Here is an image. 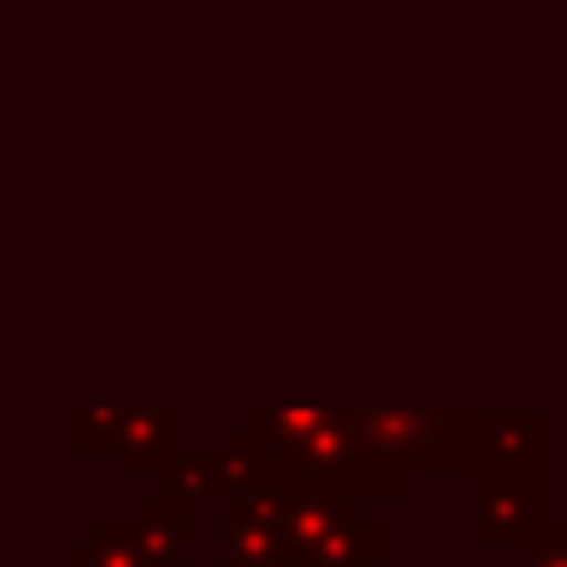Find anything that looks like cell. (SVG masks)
Returning a JSON list of instances; mask_svg holds the SVG:
<instances>
[{"label": "cell", "mask_w": 567, "mask_h": 567, "mask_svg": "<svg viewBox=\"0 0 567 567\" xmlns=\"http://www.w3.org/2000/svg\"><path fill=\"white\" fill-rule=\"evenodd\" d=\"M478 567H498V563H478Z\"/></svg>", "instance_id": "7c38bea8"}, {"label": "cell", "mask_w": 567, "mask_h": 567, "mask_svg": "<svg viewBox=\"0 0 567 567\" xmlns=\"http://www.w3.org/2000/svg\"><path fill=\"white\" fill-rule=\"evenodd\" d=\"M65 567H155L140 553L130 518H95L85 543H70Z\"/></svg>", "instance_id": "9c48e42d"}, {"label": "cell", "mask_w": 567, "mask_h": 567, "mask_svg": "<svg viewBox=\"0 0 567 567\" xmlns=\"http://www.w3.org/2000/svg\"><path fill=\"white\" fill-rule=\"evenodd\" d=\"M523 567H567V518L543 523L528 543H523Z\"/></svg>", "instance_id": "8fae6325"}, {"label": "cell", "mask_w": 567, "mask_h": 567, "mask_svg": "<svg viewBox=\"0 0 567 567\" xmlns=\"http://www.w3.org/2000/svg\"><path fill=\"white\" fill-rule=\"evenodd\" d=\"M349 423L373 473L389 478L478 473L483 409H349Z\"/></svg>", "instance_id": "6da1fadb"}, {"label": "cell", "mask_w": 567, "mask_h": 567, "mask_svg": "<svg viewBox=\"0 0 567 567\" xmlns=\"http://www.w3.org/2000/svg\"><path fill=\"white\" fill-rule=\"evenodd\" d=\"M543 439H548V413L538 403H483L478 473H493V478H543Z\"/></svg>", "instance_id": "3957f363"}, {"label": "cell", "mask_w": 567, "mask_h": 567, "mask_svg": "<svg viewBox=\"0 0 567 567\" xmlns=\"http://www.w3.org/2000/svg\"><path fill=\"white\" fill-rule=\"evenodd\" d=\"M185 413L175 403H125L110 463L125 478H165L185 458Z\"/></svg>", "instance_id": "277c9868"}, {"label": "cell", "mask_w": 567, "mask_h": 567, "mask_svg": "<svg viewBox=\"0 0 567 567\" xmlns=\"http://www.w3.org/2000/svg\"><path fill=\"white\" fill-rule=\"evenodd\" d=\"M159 488L185 498V503H199V508H209V503L225 508V503H235L239 493L255 488V468H249L245 453L225 443V449H215V453H185V458L159 478Z\"/></svg>", "instance_id": "ba28073f"}, {"label": "cell", "mask_w": 567, "mask_h": 567, "mask_svg": "<svg viewBox=\"0 0 567 567\" xmlns=\"http://www.w3.org/2000/svg\"><path fill=\"white\" fill-rule=\"evenodd\" d=\"M543 478H493L478 473L473 478V538L483 548H503V543H528L543 528Z\"/></svg>", "instance_id": "5b68a950"}, {"label": "cell", "mask_w": 567, "mask_h": 567, "mask_svg": "<svg viewBox=\"0 0 567 567\" xmlns=\"http://www.w3.org/2000/svg\"><path fill=\"white\" fill-rule=\"evenodd\" d=\"M130 533H135L140 553L155 567H179L189 558V548L205 543V508L155 488V493H145V498H135Z\"/></svg>", "instance_id": "8992f818"}, {"label": "cell", "mask_w": 567, "mask_h": 567, "mask_svg": "<svg viewBox=\"0 0 567 567\" xmlns=\"http://www.w3.org/2000/svg\"><path fill=\"white\" fill-rule=\"evenodd\" d=\"M120 429V403H75L65 413V443L70 453H110Z\"/></svg>", "instance_id": "30bf717a"}, {"label": "cell", "mask_w": 567, "mask_h": 567, "mask_svg": "<svg viewBox=\"0 0 567 567\" xmlns=\"http://www.w3.org/2000/svg\"><path fill=\"white\" fill-rule=\"evenodd\" d=\"M284 493L249 488L225 503V567H279Z\"/></svg>", "instance_id": "52a82bcc"}, {"label": "cell", "mask_w": 567, "mask_h": 567, "mask_svg": "<svg viewBox=\"0 0 567 567\" xmlns=\"http://www.w3.org/2000/svg\"><path fill=\"white\" fill-rule=\"evenodd\" d=\"M389 558V528L363 518V498L309 493L284 498L279 567H379Z\"/></svg>", "instance_id": "7a4b0ae2"}]
</instances>
